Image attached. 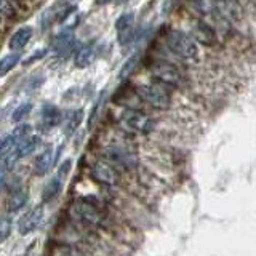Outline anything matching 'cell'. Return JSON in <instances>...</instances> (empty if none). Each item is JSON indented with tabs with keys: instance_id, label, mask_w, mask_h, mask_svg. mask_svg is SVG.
Returning <instances> with one entry per match:
<instances>
[{
	"instance_id": "obj_31",
	"label": "cell",
	"mask_w": 256,
	"mask_h": 256,
	"mask_svg": "<svg viewBox=\"0 0 256 256\" xmlns=\"http://www.w3.org/2000/svg\"><path fill=\"white\" fill-rule=\"evenodd\" d=\"M117 4H125V2H128V0H116Z\"/></svg>"
},
{
	"instance_id": "obj_20",
	"label": "cell",
	"mask_w": 256,
	"mask_h": 256,
	"mask_svg": "<svg viewBox=\"0 0 256 256\" xmlns=\"http://www.w3.org/2000/svg\"><path fill=\"white\" fill-rule=\"evenodd\" d=\"M32 110V104L30 102H22L18 108L13 110L12 114V122H21L22 118H26Z\"/></svg>"
},
{
	"instance_id": "obj_30",
	"label": "cell",
	"mask_w": 256,
	"mask_h": 256,
	"mask_svg": "<svg viewBox=\"0 0 256 256\" xmlns=\"http://www.w3.org/2000/svg\"><path fill=\"white\" fill-rule=\"evenodd\" d=\"M110 2H116V0H96V4H98V5H106V4H110Z\"/></svg>"
},
{
	"instance_id": "obj_9",
	"label": "cell",
	"mask_w": 256,
	"mask_h": 256,
	"mask_svg": "<svg viewBox=\"0 0 256 256\" xmlns=\"http://www.w3.org/2000/svg\"><path fill=\"white\" fill-rule=\"evenodd\" d=\"M190 36L194 37L197 44H204L206 46H213L216 42H218V36H216L214 29L204 20H198L197 22H194Z\"/></svg>"
},
{
	"instance_id": "obj_27",
	"label": "cell",
	"mask_w": 256,
	"mask_h": 256,
	"mask_svg": "<svg viewBox=\"0 0 256 256\" xmlns=\"http://www.w3.org/2000/svg\"><path fill=\"white\" fill-rule=\"evenodd\" d=\"M136 62H138V56H133L132 60H128L126 61V64H125V68L122 69V78H125L126 76H130L132 72H133V69H134V66H136Z\"/></svg>"
},
{
	"instance_id": "obj_7",
	"label": "cell",
	"mask_w": 256,
	"mask_h": 256,
	"mask_svg": "<svg viewBox=\"0 0 256 256\" xmlns=\"http://www.w3.org/2000/svg\"><path fill=\"white\" fill-rule=\"evenodd\" d=\"M116 29H117L118 44L122 46L130 44L133 38V32H134V13L125 12L120 14L118 20L116 21Z\"/></svg>"
},
{
	"instance_id": "obj_4",
	"label": "cell",
	"mask_w": 256,
	"mask_h": 256,
	"mask_svg": "<svg viewBox=\"0 0 256 256\" xmlns=\"http://www.w3.org/2000/svg\"><path fill=\"white\" fill-rule=\"evenodd\" d=\"M148 69L154 82L170 88V90H182V88L188 86V77L173 62L152 61Z\"/></svg>"
},
{
	"instance_id": "obj_26",
	"label": "cell",
	"mask_w": 256,
	"mask_h": 256,
	"mask_svg": "<svg viewBox=\"0 0 256 256\" xmlns=\"http://www.w3.org/2000/svg\"><path fill=\"white\" fill-rule=\"evenodd\" d=\"M224 6V12L228 14H234V13H238V5L236 0H220Z\"/></svg>"
},
{
	"instance_id": "obj_17",
	"label": "cell",
	"mask_w": 256,
	"mask_h": 256,
	"mask_svg": "<svg viewBox=\"0 0 256 256\" xmlns=\"http://www.w3.org/2000/svg\"><path fill=\"white\" fill-rule=\"evenodd\" d=\"M93 53H94L93 46H90V45L82 46L77 52V54H76V66L77 68H86V66H90V62L93 61Z\"/></svg>"
},
{
	"instance_id": "obj_5",
	"label": "cell",
	"mask_w": 256,
	"mask_h": 256,
	"mask_svg": "<svg viewBox=\"0 0 256 256\" xmlns=\"http://www.w3.org/2000/svg\"><path fill=\"white\" fill-rule=\"evenodd\" d=\"M134 90L138 93L140 100L144 102V106L152 110L165 112L170 109L173 104L170 88H166L157 82L141 84L138 86H134Z\"/></svg>"
},
{
	"instance_id": "obj_21",
	"label": "cell",
	"mask_w": 256,
	"mask_h": 256,
	"mask_svg": "<svg viewBox=\"0 0 256 256\" xmlns=\"http://www.w3.org/2000/svg\"><path fill=\"white\" fill-rule=\"evenodd\" d=\"M194 8L202 14H212L214 13V4L213 0H192Z\"/></svg>"
},
{
	"instance_id": "obj_14",
	"label": "cell",
	"mask_w": 256,
	"mask_h": 256,
	"mask_svg": "<svg viewBox=\"0 0 256 256\" xmlns=\"http://www.w3.org/2000/svg\"><path fill=\"white\" fill-rule=\"evenodd\" d=\"M53 160H54L53 150H52V149L44 150L42 154L38 156L37 162H36V174H38V176L46 174L48 172L52 170V166H53Z\"/></svg>"
},
{
	"instance_id": "obj_19",
	"label": "cell",
	"mask_w": 256,
	"mask_h": 256,
	"mask_svg": "<svg viewBox=\"0 0 256 256\" xmlns=\"http://www.w3.org/2000/svg\"><path fill=\"white\" fill-rule=\"evenodd\" d=\"M60 190H61V182H60V176H58V178H53L44 188V194H42L44 196V200H45V202H48V200L54 198L56 196H58Z\"/></svg>"
},
{
	"instance_id": "obj_13",
	"label": "cell",
	"mask_w": 256,
	"mask_h": 256,
	"mask_svg": "<svg viewBox=\"0 0 256 256\" xmlns=\"http://www.w3.org/2000/svg\"><path fill=\"white\" fill-rule=\"evenodd\" d=\"M61 118H62V116H61L60 109L53 106V104H45L42 108V112H40V122L48 128L56 126L61 122Z\"/></svg>"
},
{
	"instance_id": "obj_10",
	"label": "cell",
	"mask_w": 256,
	"mask_h": 256,
	"mask_svg": "<svg viewBox=\"0 0 256 256\" xmlns=\"http://www.w3.org/2000/svg\"><path fill=\"white\" fill-rule=\"evenodd\" d=\"M44 220V208L42 206H36L29 210L26 214L22 216L18 222V232L21 236H28L32 230H36L38 228V224Z\"/></svg>"
},
{
	"instance_id": "obj_22",
	"label": "cell",
	"mask_w": 256,
	"mask_h": 256,
	"mask_svg": "<svg viewBox=\"0 0 256 256\" xmlns=\"http://www.w3.org/2000/svg\"><path fill=\"white\" fill-rule=\"evenodd\" d=\"M13 144H16L13 134H6L0 140V158H4L13 149Z\"/></svg>"
},
{
	"instance_id": "obj_16",
	"label": "cell",
	"mask_w": 256,
	"mask_h": 256,
	"mask_svg": "<svg viewBox=\"0 0 256 256\" xmlns=\"http://www.w3.org/2000/svg\"><path fill=\"white\" fill-rule=\"evenodd\" d=\"M20 60H21L20 53H10V54L4 56V58L0 60V77L6 76L12 69H14L16 66H18Z\"/></svg>"
},
{
	"instance_id": "obj_12",
	"label": "cell",
	"mask_w": 256,
	"mask_h": 256,
	"mask_svg": "<svg viewBox=\"0 0 256 256\" xmlns=\"http://www.w3.org/2000/svg\"><path fill=\"white\" fill-rule=\"evenodd\" d=\"M32 34H34V30H32L30 26H26V28H21L14 32L12 36L10 42H8V46H10V50L13 52H20L22 50L24 46L29 44V40L32 38Z\"/></svg>"
},
{
	"instance_id": "obj_18",
	"label": "cell",
	"mask_w": 256,
	"mask_h": 256,
	"mask_svg": "<svg viewBox=\"0 0 256 256\" xmlns=\"http://www.w3.org/2000/svg\"><path fill=\"white\" fill-rule=\"evenodd\" d=\"M53 256H88L85 252L80 250L76 245H68L62 244L60 246H56L53 250Z\"/></svg>"
},
{
	"instance_id": "obj_23",
	"label": "cell",
	"mask_w": 256,
	"mask_h": 256,
	"mask_svg": "<svg viewBox=\"0 0 256 256\" xmlns=\"http://www.w3.org/2000/svg\"><path fill=\"white\" fill-rule=\"evenodd\" d=\"M12 234V221L8 218H0V244L10 237Z\"/></svg>"
},
{
	"instance_id": "obj_29",
	"label": "cell",
	"mask_w": 256,
	"mask_h": 256,
	"mask_svg": "<svg viewBox=\"0 0 256 256\" xmlns=\"http://www.w3.org/2000/svg\"><path fill=\"white\" fill-rule=\"evenodd\" d=\"M4 184H5V172L0 170V192L4 189Z\"/></svg>"
},
{
	"instance_id": "obj_6",
	"label": "cell",
	"mask_w": 256,
	"mask_h": 256,
	"mask_svg": "<svg viewBox=\"0 0 256 256\" xmlns=\"http://www.w3.org/2000/svg\"><path fill=\"white\" fill-rule=\"evenodd\" d=\"M90 176L96 184H100V186H104V188L114 189V188L122 186V173L104 158L96 160L90 166Z\"/></svg>"
},
{
	"instance_id": "obj_8",
	"label": "cell",
	"mask_w": 256,
	"mask_h": 256,
	"mask_svg": "<svg viewBox=\"0 0 256 256\" xmlns=\"http://www.w3.org/2000/svg\"><path fill=\"white\" fill-rule=\"evenodd\" d=\"M38 144H40L38 136H29V138H26L24 141L18 142V146L14 148V150L6 158V166H13L16 162H18V160L30 156L32 152L38 148Z\"/></svg>"
},
{
	"instance_id": "obj_24",
	"label": "cell",
	"mask_w": 256,
	"mask_h": 256,
	"mask_svg": "<svg viewBox=\"0 0 256 256\" xmlns=\"http://www.w3.org/2000/svg\"><path fill=\"white\" fill-rule=\"evenodd\" d=\"M29 132H30V125H28V124L20 125V126L13 132V138H14V141H16V142H21V141H24L26 138H29Z\"/></svg>"
},
{
	"instance_id": "obj_15",
	"label": "cell",
	"mask_w": 256,
	"mask_h": 256,
	"mask_svg": "<svg viewBox=\"0 0 256 256\" xmlns=\"http://www.w3.org/2000/svg\"><path fill=\"white\" fill-rule=\"evenodd\" d=\"M28 190L24 189H20V190H14L13 194L8 197V202H6V208L10 213H16L18 210H21V208L28 204Z\"/></svg>"
},
{
	"instance_id": "obj_1",
	"label": "cell",
	"mask_w": 256,
	"mask_h": 256,
	"mask_svg": "<svg viewBox=\"0 0 256 256\" xmlns=\"http://www.w3.org/2000/svg\"><path fill=\"white\" fill-rule=\"evenodd\" d=\"M118 130L130 138H149L157 132V120L146 109L124 108L117 116Z\"/></svg>"
},
{
	"instance_id": "obj_25",
	"label": "cell",
	"mask_w": 256,
	"mask_h": 256,
	"mask_svg": "<svg viewBox=\"0 0 256 256\" xmlns=\"http://www.w3.org/2000/svg\"><path fill=\"white\" fill-rule=\"evenodd\" d=\"M80 120H82V110L72 112V114L69 116V118H68V130H69V133L80 124Z\"/></svg>"
},
{
	"instance_id": "obj_11",
	"label": "cell",
	"mask_w": 256,
	"mask_h": 256,
	"mask_svg": "<svg viewBox=\"0 0 256 256\" xmlns=\"http://www.w3.org/2000/svg\"><path fill=\"white\" fill-rule=\"evenodd\" d=\"M76 48V36L72 30H62L53 40V50L58 56H68Z\"/></svg>"
},
{
	"instance_id": "obj_2",
	"label": "cell",
	"mask_w": 256,
	"mask_h": 256,
	"mask_svg": "<svg viewBox=\"0 0 256 256\" xmlns=\"http://www.w3.org/2000/svg\"><path fill=\"white\" fill-rule=\"evenodd\" d=\"M72 220L88 229H104L108 228L109 218L102 205L94 198H78L70 205Z\"/></svg>"
},
{
	"instance_id": "obj_28",
	"label": "cell",
	"mask_w": 256,
	"mask_h": 256,
	"mask_svg": "<svg viewBox=\"0 0 256 256\" xmlns=\"http://www.w3.org/2000/svg\"><path fill=\"white\" fill-rule=\"evenodd\" d=\"M45 56V50H38L37 53H34L30 56V58L28 60V62H32V61H36V60H40V58H44Z\"/></svg>"
},
{
	"instance_id": "obj_3",
	"label": "cell",
	"mask_w": 256,
	"mask_h": 256,
	"mask_svg": "<svg viewBox=\"0 0 256 256\" xmlns=\"http://www.w3.org/2000/svg\"><path fill=\"white\" fill-rule=\"evenodd\" d=\"M166 50L181 61H196L200 56L198 44L190 34L181 29H170L164 37Z\"/></svg>"
}]
</instances>
